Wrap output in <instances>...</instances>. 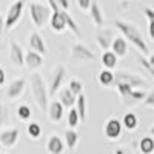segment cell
Listing matches in <instances>:
<instances>
[{
  "label": "cell",
  "instance_id": "obj_32",
  "mask_svg": "<svg viewBox=\"0 0 154 154\" xmlns=\"http://www.w3.org/2000/svg\"><path fill=\"white\" fill-rule=\"evenodd\" d=\"M137 59H139V63H140V65H142V66L145 68V71H146V72H148V74L152 77V79H154V66H152L151 63L148 62V59H146L143 54H140Z\"/></svg>",
  "mask_w": 154,
  "mask_h": 154
},
{
  "label": "cell",
  "instance_id": "obj_13",
  "mask_svg": "<svg viewBox=\"0 0 154 154\" xmlns=\"http://www.w3.org/2000/svg\"><path fill=\"white\" fill-rule=\"evenodd\" d=\"M19 140V130L17 128H9L0 133V143L5 148H12Z\"/></svg>",
  "mask_w": 154,
  "mask_h": 154
},
{
  "label": "cell",
  "instance_id": "obj_39",
  "mask_svg": "<svg viewBox=\"0 0 154 154\" xmlns=\"http://www.w3.org/2000/svg\"><path fill=\"white\" fill-rule=\"evenodd\" d=\"M145 16H146V19L148 20H154V9H151V8H145Z\"/></svg>",
  "mask_w": 154,
  "mask_h": 154
},
{
  "label": "cell",
  "instance_id": "obj_9",
  "mask_svg": "<svg viewBox=\"0 0 154 154\" xmlns=\"http://www.w3.org/2000/svg\"><path fill=\"white\" fill-rule=\"evenodd\" d=\"M122 122L119 119H109L106 123H105V128H103V133H105V137L109 139V140H117L122 134Z\"/></svg>",
  "mask_w": 154,
  "mask_h": 154
},
{
  "label": "cell",
  "instance_id": "obj_43",
  "mask_svg": "<svg viewBox=\"0 0 154 154\" xmlns=\"http://www.w3.org/2000/svg\"><path fill=\"white\" fill-rule=\"evenodd\" d=\"M148 62H149V63H151V65L154 66V54H151V56H149V59H148Z\"/></svg>",
  "mask_w": 154,
  "mask_h": 154
},
{
  "label": "cell",
  "instance_id": "obj_23",
  "mask_svg": "<svg viewBox=\"0 0 154 154\" xmlns=\"http://www.w3.org/2000/svg\"><path fill=\"white\" fill-rule=\"evenodd\" d=\"M117 56H116L112 51H105L103 54H102V65L105 66V69H112L116 68V65H117Z\"/></svg>",
  "mask_w": 154,
  "mask_h": 154
},
{
  "label": "cell",
  "instance_id": "obj_18",
  "mask_svg": "<svg viewBox=\"0 0 154 154\" xmlns=\"http://www.w3.org/2000/svg\"><path fill=\"white\" fill-rule=\"evenodd\" d=\"M75 96L71 93V89L66 86V88H60V91H59V102L65 106V108H74L75 105Z\"/></svg>",
  "mask_w": 154,
  "mask_h": 154
},
{
  "label": "cell",
  "instance_id": "obj_17",
  "mask_svg": "<svg viewBox=\"0 0 154 154\" xmlns=\"http://www.w3.org/2000/svg\"><path fill=\"white\" fill-rule=\"evenodd\" d=\"M48 114H49V119L53 122H60L63 119V114H65V106H63L59 100L51 102L49 106H48Z\"/></svg>",
  "mask_w": 154,
  "mask_h": 154
},
{
  "label": "cell",
  "instance_id": "obj_14",
  "mask_svg": "<svg viewBox=\"0 0 154 154\" xmlns=\"http://www.w3.org/2000/svg\"><path fill=\"white\" fill-rule=\"evenodd\" d=\"M96 40L99 43V46L105 51H109L111 49V45H112V40H114V35H112V31L109 29H99L97 34H96Z\"/></svg>",
  "mask_w": 154,
  "mask_h": 154
},
{
  "label": "cell",
  "instance_id": "obj_19",
  "mask_svg": "<svg viewBox=\"0 0 154 154\" xmlns=\"http://www.w3.org/2000/svg\"><path fill=\"white\" fill-rule=\"evenodd\" d=\"M89 14H91V19L94 22V25L97 28H102L105 23V19H103V14H102V9H100V5L97 0H93L91 2V6H89Z\"/></svg>",
  "mask_w": 154,
  "mask_h": 154
},
{
  "label": "cell",
  "instance_id": "obj_28",
  "mask_svg": "<svg viewBox=\"0 0 154 154\" xmlns=\"http://www.w3.org/2000/svg\"><path fill=\"white\" fill-rule=\"evenodd\" d=\"M114 80H116V77H114V74L109 69L100 71V74H99L100 85H103V86H114Z\"/></svg>",
  "mask_w": 154,
  "mask_h": 154
},
{
  "label": "cell",
  "instance_id": "obj_3",
  "mask_svg": "<svg viewBox=\"0 0 154 154\" xmlns=\"http://www.w3.org/2000/svg\"><path fill=\"white\" fill-rule=\"evenodd\" d=\"M28 12H29L32 23L37 28H43L51 19V8L38 2H31L28 5Z\"/></svg>",
  "mask_w": 154,
  "mask_h": 154
},
{
  "label": "cell",
  "instance_id": "obj_2",
  "mask_svg": "<svg viewBox=\"0 0 154 154\" xmlns=\"http://www.w3.org/2000/svg\"><path fill=\"white\" fill-rule=\"evenodd\" d=\"M29 86H31V93L34 97L35 105L38 106L40 111H46V108L49 106V89L46 88V83L43 80V77L40 74L34 72L29 77Z\"/></svg>",
  "mask_w": 154,
  "mask_h": 154
},
{
  "label": "cell",
  "instance_id": "obj_31",
  "mask_svg": "<svg viewBox=\"0 0 154 154\" xmlns=\"http://www.w3.org/2000/svg\"><path fill=\"white\" fill-rule=\"evenodd\" d=\"M17 117L20 119V120H29L31 119V108L28 106V105H20L19 108H17Z\"/></svg>",
  "mask_w": 154,
  "mask_h": 154
},
{
  "label": "cell",
  "instance_id": "obj_40",
  "mask_svg": "<svg viewBox=\"0 0 154 154\" xmlns=\"http://www.w3.org/2000/svg\"><path fill=\"white\" fill-rule=\"evenodd\" d=\"M3 31H5V17L0 14V38L3 35Z\"/></svg>",
  "mask_w": 154,
  "mask_h": 154
},
{
  "label": "cell",
  "instance_id": "obj_15",
  "mask_svg": "<svg viewBox=\"0 0 154 154\" xmlns=\"http://www.w3.org/2000/svg\"><path fill=\"white\" fill-rule=\"evenodd\" d=\"M28 43H29V48H31L32 51H35V53H38V54L45 56V54L48 53L46 45H45V42H43L42 35L38 34V32H31V34H29Z\"/></svg>",
  "mask_w": 154,
  "mask_h": 154
},
{
  "label": "cell",
  "instance_id": "obj_27",
  "mask_svg": "<svg viewBox=\"0 0 154 154\" xmlns=\"http://www.w3.org/2000/svg\"><path fill=\"white\" fill-rule=\"evenodd\" d=\"M63 17H65L66 28H68V29H71V32H72L75 37H80V35H82V32H80V29H79V25H77V23H75V20L69 16V12H68V11H63Z\"/></svg>",
  "mask_w": 154,
  "mask_h": 154
},
{
  "label": "cell",
  "instance_id": "obj_12",
  "mask_svg": "<svg viewBox=\"0 0 154 154\" xmlns=\"http://www.w3.org/2000/svg\"><path fill=\"white\" fill-rule=\"evenodd\" d=\"M43 65V57L42 54L35 53V51L29 49L28 53H25V66H26L29 71H35Z\"/></svg>",
  "mask_w": 154,
  "mask_h": 154
},
{
  "label": "cell",
  "instance_id": "obj_7",
  "mask_svg": "<svg viewBox=\"0 0 154 154\" xmlns=\"http://www.w3.org/2000/svg\"><path fill=\"white\" fill-rule=\"evenodd\" d=\"M63 77H65V66L60 65V63H57V65L53 68V71H51V74H49V86H48L49 96L56 94L59 89L62 88Z\"/></svg>",
  "mask_w": 154,
  "mask_h": 154
},
{
  "label": "cell",
  "instance_id": "obj_37",
  "mask_svg": "<svg viewBox=\"0 0 154 154\" xmlns=\"http://www.w3.org/2000/svg\"><path fill=\"white\" fill-rule=\"evenodd\" d=\"M56 3L62 11H68L69 9V0H56Z\"/></svg>",
  "mask_w": 154,
  "mask_h": 154
},
{
  "label": "cell",
  "instance_id": "obj_29",
  "mask_svg": "<svg viewBox=\"0 0 154 154\" xmlns=\"http://www.w3.org/2000/svg\"><path fill=\"white\" fill-rule=\"evenodd\" d=\"M28 136H29L31 139L37 140L38 137L42 136V126L38 125L37 122H31V123L28 125Z\"/></svg>",
  "mask_w": 154,
  "mask_h": 154
},
{
  "label": "cell",
  "instance_id": "obj_8",
  "mask_svg": "<svg viewBox=\"0 0 154 154\" xmlns=\"http://www.w3.org/2000/svg\"><path fill=\"white\" fill-rule=\"evenodd\" d=\"M9 60L12 62V65L22 68L25 66V51L17 42H9Z\"/></svg>",
  "mask_w": 154,
  "mask_h": 154
},
{
  "label": "cell",
  "instance_id": "obj_44",
  "mask_svg": "<svg viewBox=\"0 0 154 154\" xmlns=\"http://www.w3.org/2000/svg\"><path fill=\"white\" fill-rule=\"evenodd\" d=\"M151 134L154 136V125H152V128H151Z\"/></svg>",
  "mask_w": 154,
  "mask_h": 154
},
{
  "label": "cell",
  "instance_id": "obj_5",
  "mask_svg": "<svg viewBox=\"0 0 154 154\" xmlns=\"http://www.w3.org/2000/svg\"><path fill=\"white\" fill-rule=\"evenodd\" d=\"M114 77H116L114 83L122 82V83L130 85V86L134 88V89H142V88H146V86H148V82L143 79V77H140V75H137V74L126 72V71H119V72H116Z\"/></svg>",
  "mask_w": 154,
  "mask_h": 154
},
{
  "label": "cell",
  "instance_id": "obj_26",
  "mask_svg": "<svg viewBox=\"0 0 154 154\" xmlns=\"http://www.w3.org/2000/svg\"><path fill=\"white\" fill-rule=\"evenodd\" d=\"M77 142H79V134H77L74 130H66L65 131V145L71 149V151H74L75 149V146H77Z\"/></svg>",
  "mask_w": 154,
  "mask_h": 154
},
{
  "label": "cell",
  "instance_id": "obj_42",
  "mask_svg": "<svg viewBox=\"0 0 154 154\" xmlns=\"http://www.w3.org/2000/svg\"><path fill=\"white\" fill-rule=\"evenodd\" d=\"M114 154H131V152L128 151L126 148H117V149L114 151Z\"/></svg>",
  "mask_w": 154,
  "mask_h": 154
},
{
  "label": "cell",
  "instance_id": "obj_4",
  "mask_svg": "<svg viewBox=\"0 0 154 154\" xmlns=\"http://www.w3.org/2000/svg\"><path fill=\"white\" fill-rule=\"evenodd\" d=\"M23 8H25V0H16L6 12V17H5V29L9 31L16 26L19 23V20L22 19L23 14Z\"/></svg>",
  "mask_w": 154,
  "mask_h": 154
},
{
  "label": "cell",
  "instance_id": "obj_35",
  "mask_svg": "<svg viewBox=\"0 0 154 154\" xmlns=\"http://www.w3.org/2000/svg\"><path fill=\"white\" fill-rule=\"evenodd\" d=\"M143 105L154 108V89H152L149 94H146V97H145V100H143Z\"/></svg>",
  "mask_w": 154,
  "mask_h": 154
},
{
  "label": "cell",
  "instance_id": "obj_24",
  "mask_svg": "<svg viewBox=\"0 0 154 154\" xmlns=\"http://www.w3.org/2000/svg\"><path fill=\"white\" fill-rule=\"evenodd\" d=\"M122 125L126 128L128 131L136 130L137 125H139V119H137V116H136L134 112H126V114L123 116V119H122Z\"/></svg>",
  "mask_w": 154,
  "mask_h": 154
},
{
  "label": "cell",
  "instance_id": "obj_34",
  "mask_svg": "<svg viewBox=\"0 0 154 154\" xmlns=\"http://www.w3.org/2000/svg\"><path fill=\"white\" fill-rule=\"evenodd\" d=\"M8 117H9V109L5 103H0V128L5 126L8 123Z\"/></svg>",
  "mask_w": 154,
  "mask_h": 154
},
{
  "label": "cell",
  "instance_id": "obj_22",
  "mask_svg": "<svg viewBox=\"0 0 154 154\" xmlns=\"http://www.w3.org/2000/svg\"><path fill=\"white\" fill-rule=\"evenodd\" d=\"M74 108L77 109V114H79L80 120L85 122V120H86V96H85V93H82V94L77 96Z\"/></svg>",
  "mask_w": 154,
  "mask_h": 154
},
{
  "label": "cell",
  "instance_id": "obj_6",
  "mask_svg": "<svg viewBox=\"0 0 154 154\" xmlns=\"http://www.w3.org/2000/svg\"><path fill=\"white\" fill-rule=\"evenodd\" d=\"M71 59L79 63H86V62H93L96 59V54L88 46L82 43H75L71 48Z\"/></svg>",
  "mask_w": 154,
  "mask_h": 154
},
{
  "label": "cell",
  "instance_id": "obj_11",
  "mask_svg": "<svg viewBox=\"0 0 154 154\" xmlns=\"http://www.w3.org/2000/svg\"><path fill=\"white\" fill-rule=\"evenodd\" d=\"M49 26L56 32H63L66 29V23L65 17H63V11H51V19H49Z\"/></svg>",
  "mask_w": 154,
  "mask_h": 154
},
{
  "label": "cell",
  "instance_id": "obj_25",
  "mask_svg": "<svg viewBox=\"0 0 154 154\" xmlns=\"http://www.w3.org/2000/svg\"><path fill=\"white\" fill-rule=\"evenodd\" d=\"M139 149L142 154H152L154 152V139L145 136L140 139V142H139Z\"/></svg>",
  "mask_w": 154,
  "mask_h": 154
},
{
  "label": "cell",
  "instance_id": "obj_33",
  "mask_svg": "<svg viewBox=\"0 0 154 154\" xmlns=\"http://www.w3.org/2000/svg\"><path fill=\"white\" fill-rule=\"evenodd\" d=\"M68 88L71 89V93H72L75 97L79 96V94H82V93H83V85H82L79 80H75V79H74V80H71V82L68 83Z\"/></svg>",
  "mask_w": 154,
  "mask_h": 154
},
{
  "label": "cell",
  "instance_id": "obj_36",
  "mask_svg": "<svg viewBox=\"0 0 154 154\" xmlns=\"http://www.w3.org/2000/svg\"><path fill=\"white\" fill-rule=\"evenodd\" d=\"M91 2L93 0H77V5H79V8L82 11H86V9H89V6H91Z\"/></svg>",
  "mask_w": 154,
  "mask_h": 154
},
{
  "label": "cell",
  "instance_id": "obj_45",
  "mask_svg": "<svg viewBox=\"0 0 154 154\" xmlns=\"http://www.w3.org/2000/svg\"><path fill=\"white\" fill-rule=\"evenodd\" d=\"M152 154H154V152H152Z\"/></svg>",
  "mask_w": 154,
  "mask_h": 154
},
{
  "label": "cell",
  "instance_id": "obj_16",
  "mask_svg": "<svg viewBox=\"0 0 154 154\" xmlns=\"http://www.w3.org/2000/svg\"><path fill=\"white\" fill-rule=\"evenodd\" d=\"M63 149H65V142L59 137V136H51L46 142V151L49 154H63Z\"/></svg>",
  "mask_w": 154,
  "mask_h": 154
},
{
  "label": "cell",
  "instance_id": "obj_10",
  "mask_svg": "<svg viewBox=\"0 0 154 154\" xmlns=\"http://www.w3.org/2000/svg\"><path fill=\"white\" fill-rule=\"evenodd\" d=\"M25 86H26V80L23 79V77H20V79H16V80H12L6 89V97L9 100H16L19 99L23 91H25Z\"/></svg>",
  "mask_w": 154,
  "mask_h": 154
},
{
  "label": "cell",
  "instance_id": "obj_20",
  "mask_svg": "<svg viewBox=\"0 0 154 154\" xmlns=\"http://www.w3.org/2000/svg\"><path fill=\"white\" fill-rule=\"evenodd\" d=\"M111 51L117 56V57H125L128 54V43L125 40V37H114Z\"/></svg>",
  "mask_w": 154,
  "mask_h": 154
},
{
  "label": "cell",
  "instance_id": "obj_1",
  "mask_svg": "<svg viewBox=\"0 0 154 154\" xmlns=\"http://www.w3.org/2000/svg\"><path fill=\"white\" fill-rule=\"evenodd\" d=\"M114 25H116V28L122 32V35L125 37V40L131 42L142 54L146 56V54L149 53L148 45H146V42H145L143 35L140 34V31L134 26L133 23H128V22H123V20H116Z\"/></svg>",
  "mask_w": 154,
  "mask_h": 154
},
{
  "label": "cell",
  "instance_id": "obj_38",
  "mask_svg": "<svg viewBox=\"0 0 154 154\" xmlns=\"http://www.w3.org/2000/svg\"><path fill=\"white\" fill-rule=\"evenodd\" d=\"M148 34L154 40V20H148Z\"/></svg>",
  "mask_w": 154,
  "mask_h": 154
},
{
  "label": "cell",
  "instance_id": "obj_41",
  "mask_svg": "<svg viewBox=\"0 0 154 154\" xmlns=\"http://www.w3.org/2000/svg\"><path fill=\"white\" fill-rule=\"evenodd\" d=\"M5 82H6V74H5V71L2 68H0V86H3Z\"/></svg>",
  "mask_w": 154,
  "mask_h": 154
},
{
  "label": "cell",
  "instance_id": "obj_30",
  "mask_svg": "<svg viewBox=\"0 0 154 154\" xmlns=\"http://www.w3.org/2000/svg\"><path fill=\"white\" fill-rule=\"evenodd\" d=\"M79 122H80V117H79V114H77V109L71 108L69 112H68V126L71 130H74V128L79 125Z\"/></svg>",
  "mask_w": 154,
  "mask_h": 154
},
{
  "label": "cell",
  "instance_id": "obj_21",
  "mask_svg": "<svg viewBox=\"0 0 154 154\" xmlns=\"http://www.w3.org/2000/svg\"><path fill=\"white\" fill-rule=\"evenodd\" d=\"M145 97H146V94L142 89H131L125 97H122V100H123L125 105H136L139 102H143Z\"/></svg>",
  "mask_w": 154,
  "mask_h": 154
}]
</instances>
